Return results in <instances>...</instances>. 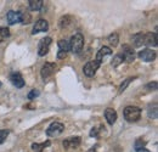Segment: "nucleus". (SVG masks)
Returning a JSON list of instances; mask_svg holds the SVG:
<instances>
[{"instance_id": "nucleus-24", "label": "nucleus", "mask_w": 158, "mask_h": 152, "mask_svg": "<svg viewBox=\"0 0 158 152\" xmlns=\"http://www.w3.org/2000/svg\"><path fill=\"white\" fill-rule=\"evenodd\" d=\"M118 41H119V37L117 33H112L111 36H108V43L114 48L118 45Z\"/></svg>"}, {"instance_id": "nucleus-33", "label": "nucleus", "mask_w": 158, "mask_h": 152, "mask_svg": "<svg viewBox=\"0 0 158 152\" xmlns=\"http://www.w3.org/2000/svg\"><path fill=\"white\" fill-rule=\"evenodd\" d=\"M0 85H1V83H0Z\"/></svg>"}, {"instance_id": "nucleus-15", "label": "nucleus", "mask_w": 158, "mask_h": 152, "mask_svg": "<svg viewBox=\"0 0 158 152\" xmlns=\"http://www.w3.org/2000/svg\"><path fill=\"white\" fill-rule=\"evenodd\" d=\"M6 19H7V23H9L10 26L19 23V22H20V14H19V11L10 10V11L7 12V15H6Z\"/></svg>"}, {"instance_id": "nucleus-22", "label": "nucleus", "mask_w": 158, "mask_h": 152, "mask_svg": "<svg viewBox=\"0 0 158 152\" xmlns=\"http://www.w3.org/2000/svg\"><path fill=\"white\" fill-rule=\"evenodd\" d=\"M10 37V31L6 27H0V43Z\"/></svg>"}, {"instance_id": "nucleus-20", "label": "nucleus", "mask_w": 158, "mask_h": 152, "mask_svg": "<svg viewBox=\"0 0 158 152\" xmlns=\"http://www.w3.org/2000/svg\"><path fill=\"white\" fill-rule=\"evenodd\" d=\"M57 44H59L60 51H64V53L69 51V41H67L66 39H60Z\"/></svg>"}, {"instance_id": "nucleus-29", "label": "nucleus", "mask_w": 158, "mask_h": 152, "mask_svg": "<svg viewBox=\"0 0 158 152\" xmlns=\"http://www.w3.org/2000/svg\"><path fill=\"white\" fill-rule=\"evenodd\" d=\"M157 82H151V83H148V84H146V87H145V88H146V89H147V90H150V91H151V90H152V91H155V90H157Z\"/></svg>"}, {"instance_id": "nucleus-9", "label": "nucleus", "mask_w": 158, "mask_h": 152, "mask_svg": "<svg viewBox=\"0 0 158 152\" xmlns=\"http://www.w3.org/2000/svg\"><path fill=\"white\" fill-rule=\"evenodd\" d=\"M80 142H81V139L79 136H76V137H68V139L63 140L62 145H63V147L66 150H71V149H77V147H79Z\"/></svg>"}, {"instance_id": "nucleus-10", "label": "nucleus", "mask_w": 158, "mask_h": 152, "mask_svg": "<svg viewBox=\"0 0 158 152\" xmlns=\"http://www.w3.org/2000/svg\"><path fill=\"white\" fill-rule=\"evenodd\" d=\"M49 29V23L46 19H40L35 22V24L33 26V31H32V34H38L41 32H46Z\"/></svg>"}, {"instance_id": "nucleus-12", "label": "nucleus", "mask_w": 158, "mask_h": 152, "mask_svg": "<svg viewBox=\"0 0 158 152\" xmlns=\"http://www.w3.org/2000/svg\"><path fill=\"white\" fill-rule=\"evenodd\" d=\"M10 80H11V83L14 84V87H16V88H23L24 87V80H23V77L21 73L19 72H15V73H11L10 74Z\"/></svg>"}, {"instance_id": "nucleus-32", "label": "nucleus", "mask_w": 158, "mask_h": 152, "mask_svg": "<svg viewBox=\"0 0 158 152\" xmlns=\"http://www.w3.org/2000/svg\"><path fill=\"white\" fill-rule=\"evenodd\" d=\"M66 56H67V53H64V51H59V53H57V58H59V60L66 58Z\"/></svg>"}, {"instance_id": "nucleus-28", "label": "nucleus", "mask_w": 158, "mask_h": 152, "mask_svg": "<svg viewBox=\"0 0 158 152\" xmlns=\"http://www.w3.org/2000/svg\"><path fill=\"white\" fill-rule=\"evenodd\" d=\"M148 117L152 118V119H156L157 118V105H155L153 108L150 107V110H148Z\"/></svg>"}, {"instance_id": "nucleus-4", "label": "nucleus", "mask_w": 158, "mask_h": 152, "mask_svg": "<svg viewBox=\"0 0 158 152\" xmlns=\"http://www.w3.org/2000/svg\"><path fill=\"white\" fill-rule=\"evenodd\" d=\"M101 66L99 62L96 61V60H94V61H89V62H86L85 65H84V67H83V72H84V74L86 77H94L96 74V71L99 70V67Z\"/></svg>"}, {"instance_id": "nucleus-23", "label": "nucleus", "mask_w": 158, "mask_h": 152, "mask_svg": "<svg viewBox=\"0 0 158 152\" xmlns=\"http://www.w3.org/2000/svg\"><path fill=\"white\" fill-rule=\"evenodd\" d=\"M71 17L69 16H63V17H61L59 21V26L61 28H66L67 26H69L71 24Z\"/></svg>"}, {"instance_id": "nucleus-21", "label": "nucleus", "mask_w": 158, "mask_h": 152, "mask_svg": "<svg viewBox=\"0 0 158 152\" xmlns=\"http://www.w3.org/2000/svg\"><path fill=\"white\" fill-rule=\"evenodd\" d=\"M145 145H146V142L142 141V139H138V140L135 141V151L136 152H148L145 150Z\"/></svg>"}, {"instance_id": "nucleus-16", "label": "nucleus", "mask_w": 158, "mask_h": 152, "mask_svg": "<svg viewBox=\"0 0 158 152\" xmlns=\"http://www.w3.org/2000/svg\"><path fill=\"white\" fill-rule=\"evenodd\" d=\"M131 41H133V45L135 48H140L143 45V33H136L131 38Z\"/></svg>"}, {"instance_id": "nucleus-19", "label": "nucleus", "mask_w": 158, "mask_h": 152, "mask_svg": "<svg viewBox=\"0 0 158 152\" xmlns=\"http://www.w3.org/2000/svg\"><path fill=\"white\" fill-rule=\"evenodd\" d=\"M48 146H50V141H45V142H41V144H33L32 149L34 152H43L44 149H46Z\"/></svg>"}, {"instance_id": "nucleus-11", "label": "nucleus", "mask_w": 158, "mask_h": 152, "mask_svg": "<svg viewBox=\"0 0 158 152\" xmlns=\"http://www.w3.org/2000/svg\"><path fill=\"white\" fill-rule=\"evenodd\" d=\"M143 45L150 48L157 46V34L156 33H145L143 34Z\"/></svg>"}, {"instance_id": "nucleus-14", "label": "nucleus", "mask_w": 158, "mask_h": 152, "mask_svg": "<svg viewBox=\"0 0 158 152\" xmlns=\"http://www.w3.org/2000/svg\"><path fill=\"white\" fill-rule=\"evenodd\" d=\"M105 118H106V120H107L108 124L113 125L116 123V120H117V112H116V110H113L111 107L106 108V111H105Z\"/></svg>"}, {"instance_id": "nucleus-31", "label": "nucleus", "mask_w": 158, "mask_h": 152, "mask_svg": "<svg viewBox=\"0 0 158 152\" xmlns=\"http://www.w3.org/2000/svg\"><path fill=\"white\" fill-rule=\"evenodd\" d=\"M102 129V127L100 125V127H98V128H93V130L90 132V136H99V133L100 130Z\"/></svg>"}, {"instance_id": "nucleus-2", "label": "nucleus", "mask_w": 158, "mask_h": 152, "mask_svg": "<svg viewBox=\"0 0 158 152\" xmlns=\"http://www.w3.org/2000/svg\"><path fill=\"white\" fill-rule=\"evenodd\" d=\"M124 118L130 122V123H134V122H138L141 117V110L136 107V106H127L124 108Z\"/></svg>"}, {"instance_id": "nucleus-3", "label": "nucleus", "mask_w": 158, "mask_h": 152, "mask_svg": "<svg viewBox=\"0 0 158 152\" xmlns=\"http://www.w3.org/2000/svg\"><path fill=\"white\" fill-rule=\"evenodd\" d=\"M63 130H64V125L62 124V123H60V122H54V123H51L50 125H49V128L46 129V135L49 136V137H56V136H59L61 134L63 133Z\"/></svg>"}, {"instance_id": "nucleus-1", "label": "nucleus", "mask_w": 158, "mask_h": 152, "mask_svg": "<svg viewBox=\"0 0 158 152\" xmlns=\"http://www.w3.org/2000/svg\"><path fill=\"white\" fill-rule=\"evenodd\" d=\"M84 48V37L81 33H76L69 40V50L73 54H79Z\"/></svg>"}, {"instance_id": "nucleus-25", "label": "nucleus", "mask_w": 158, "mask_h": 152, "mask_svg": "<svg viewBox=\"0 0 158 152\" xmlns=\"http://www.w3.org/2000/svg\"><path fill=\"white\" fill-rule=\"evenodd\" d=\"M133 79H134V78H128V79H125V80H124V82L120 84V87H119V89H118L119 94H122V93H123V91L127 89V87L130 84V82H131Z\"/></svg>"}, {"instance_id": "nucleus-13", "label": "nucleus", "mask_w": 158, "mask_h": 152, "mask_svg": "<svg viewBox=\"0 0 158 152\" xmlns=\"http://www.w3.org/2000/svg\"><path fill=\"white\" fill-rule=\"evenodd\" d=\"M110 55H112V49H111V48H108V46H102L99 51H98V54H96V58H95V60H96L100 65H101V63L103 62L105 57L110 56Z\"/></svg>"}, {"instance_id": "nucleus-7", "label": "nucleus", "mask_w": 158, "mask_h": 152, "mask_svg": "<svg viewBox=\"0 0 158 152\" xmlns=\"http://www.w3.org/2000/svg\"><path fill=\"white\" fill-rule=\"evenodd\" d=\"M51 43H52V39L50 37H45V38H43L40 40L39 44H38V55L39 56H45L49 53Z\"/></svg>"}, {"instance_id": "nucleus-8", "label": "nucleus", "mask_w": 158, "mask_h": 152, "mask_svg": "<svg viewBox=\"0 0 158 152\" xmlns=\"http://www.w3.org/2000/svg\"><path fill=\"white\" fill-rule=\"evenodd\" d=\"M139 57L145 62H152L156 58V51H153L152 49H148V48L142 49L141 51H139Z\"/></svg>"}, {"instance_id": "nucleus-30", "label": "nucleus", "mask_w": 158, "mask_h": 152, "mask_svg": "<svg viewBox=\"0 0 158 152\" xmlns=\"http://www.w3.org/2000/svg\"><path fill=\"white\" fill-rule=\"evenodd\" d=\"M40 95V91L38 90V89H33L29 94H28V99L29 100H33V99H35V97H38V96Z\"/></svg>"}, {"instance_id": "nucleus-17", "label": "nucleus", "mask_w": 158, "mask_h": 152, "mask_svg": "<svg viewBox=\"0 0 158 152\" xmlns=\"http://www.w3.org/2000/svg\"><path fill=\"white\" fill-rule=\"evenodd\" d=\"M19 14H20L21 23H23V24H29V23H31L32 16H31V14H29L27 10H26V11H19Z\"/></svg>"}, {"instance_id": "nucleus-18", "label": "nucleus", "mask_w": 158, "mask_h": 152, "mask_svg": "<svg viewBox=\"0 0 158 152\" xmlns=\"http://www.w3.org/2000/svg\"><path fill=\"white\" fill-rule=\"evenodd\" d=\"M28 4H29V9L32 11H39L40 9L43 7L44 1L43 0H29Z\"/></svg>"}, {"instance_id": "nucleus-27", "label": "nucleus", "mask_w": 158, "mask_h": 152, "mask_svg": "<svg viewBox=\"0 0 158 152\" xmlns=\"http://www.w3.org/2000/svg\"><path fill=\"white\" fill-rule=\"evenodd\" d=\"M9 134H10V132L7 129H0V145L5 142V140L7 139Z\"/></svg>"}, {"instance_id": "nucleus-6", "label": "nucleus", "mask_w": 158, "mask_h": 152, "mask_svg": "<svg viewBox=\"0 0 158 152\" xmlns=\"http://www.w3.org/2000/svg\"><path fill=\"white\" fill-rule=\"evenodd\" d=\"M55 71H56V65L55 63H51V62H46L41 67V71H40L41 78L44 80H48L50 77H52V74L55 73Z\"/></svg>"}, {"instance_id": "nucleus-5", "label": "nucleus", "mask_w": 158, "mask_h": 152, "mask_svg": "<svg viewBox=\"0 0 158 152\" xmlns=\"http://www.w3.org/2000/svg\"><path fill=\"white\" fill-rule=\"evenodd\" d=\"M122 57H123V60L125 61V62H128V63H130V62H133L134 60H135V51H134V49L130 46V45H123L122 46V51L119 53Z\"/></svg>"}, {"instance_id": "nucleus-26", "label": "nucleus", "mask_w": 158, "mask_h": 152, "mask_svg": "<svg viewBox=\"0 0 158 152\" xmlns=\"http://www.w3.org/2000/svg\"><path fill=\"white\" fill-rule=\"evenodd\" d=\"M123 61H124V60H123L122 55H120V54H117L116 56L113 57V60H112V66H113V67H118Z\"/></svg>"}]
</instances>
